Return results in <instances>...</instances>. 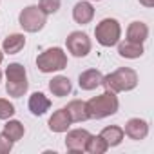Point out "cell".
<instances>
[{
    "label": "cell",
    "mask_w": 154,
    "mask_h": 154,
    "mask_svg": "<svg viewBox=\"0 0 154 154\" xmlns=\"http://www.w3.org/2000/svg\"><path fill=\"white\" fill-rule=\"evenodd\" d=\"M2 76H4V72H2V71H0V82H2Z\"/></svg>",
    "instance_id": "4316f807"
},
{
    "label": "cell",
    "mask_w": 154,
    "mask_h": 154,
    "mask_svg": "<svg viewBox=\"0 0 154 154\" xmlns=\"http://www.w3.org/2000/svg\"><path fill=\"white\" fill-rule=\"evenodd\" d=\"M94 18V6L91 0H80L76 2L72 8V20L80 26H87L91 24Z\"/></svg>",
    "instance_id": "30bf717a"
},
{
    "label": "cell",
    "mask_w": 154,
    "mask_h": 154,
    "mask_svg": "<svg viewBox=\"0 0 154 154\" xmlns=\"http://www.w3.org/2000/svg\"><path fill=\"white\" fill-rule=\"evenodd\" d=\"M120 109V100L114 93L103 91L98 96H93L87 102V111H89V120H103L109 116H114Z\"/></svg>",
    "instance_id": "7a4b0ae2"
},
{
    "label": "cell",
    "mask_w": 154,
    "mask_h": 154,
    "mask_svg": "<svg viewBox=\"0 0 154 154\" xmlns=\"http://www.w3.org/2000/svg\"><path fill=\"white\" fill-rule=\"evenodd\" d=\"M116 45H118V54H120L122 58H125V60H136V58H141L143 53H145L143 44H136V42H129V40L122 42V40H120Z\"/></svg>",
    "instance_id": "ac0fdd59"
},
{
    "label": "cell",
    "mask_w": 154,
    "mask_h": 154,
    "mask_svg": "<svg viewBox=\"0 0 154 154\" xmlns=\"http://www.w3.org/2000/svg\"><path fill=\"white\" fill-rule=\"evenodd\" d=\"M71 118L72 123H82L89 120V111H87V102L84 100H71L65 107H63Z\"/></svg>",
    "instance_id": "5bb4252c"
},
{
    "label": "cell",
    "mask_w": 154,
    "mask_h": 154,
    "mask_svg": "<svg viewBox=\"0 0 154 154\" xmlns=\"http://www.w3.org/2000/svg\"><path fill=\"white\" fill-rule=\"evenodd\" d=\"M15 112H17V109H15V105H13L9 100L0 98V120L6 122V120L13 118V116H15Z\"/></svg>",
    "instance_id": "603a6c76"
},
{
    "label": "cell",
    "mask_w": 154,
    "mask_h": 154,
    "mask_svg": "<svg viewBox=\"0 0 154 154\" xmlns=\"http://www.w3.org/2000/svg\"><path fill=\"white\" fill-rule=\"evenodd\" d=\"M149 38V26L141 20H134L129 24L127 33H125V40L129 42H136V44H145Z\"/></svg>",
    "instance_id": "9a60e30c"
},
{
    "label": "cell",
    "mask_w": 154,
    "mask_h": 154,
    "mask_svg": "<svg viewBox=\"0 0 154 154\" xmlns=\"http://www.w3.org/2000/svg\"><path fill=\"white\" fill-rule=\"evenodd\" d=\"M91 132L87 129H69L65 132V149L72 154H82L85 152V145Z\"/></svg>",
    "instance_id": "ba28073f"
},
{
    "label": "cell",
    "mask_w": 154,
    "mask_h": 154,
    "mask_svg": "<svg viewBox=\"0 0 154 154\" xmlns=\"http://www.w3.org/2000/svg\"><path fill=\"white\" fill-rule=\"evenodd\" d=\"M123 134L129 138V140H134V141H141L149 136V122L143 120V118H129L125 122V127H123Z\"/></svg>",
    "instance_id": "9c48e42d"
},
{
    "label": "cell",
    "mask_w": 154,
    "mask_h": 154,
    "mask_svg": "<svg viewBox=\"0 0 154 154\" xmlns=\"http://www.w3.org/2000/svg\"><path fill=\"white\" fill-rule=\"evenodd\" d=\"M91 2H102V0H91Z\"/></svg>",
    "instance_id": "83f0119b"
},
{
    "label": "cell",
    "mask_w": 154,
    "mask_h": 154,
    "mask_svg": "<svg viewBox=\"0 0 154 154\" xmlns=\"http://www.w3.org/2000/svg\"><path fill=\"white\" fill-rule=\"evenodd\" d=\"M36 67L44 74L60 72L67 67V53L62 47H47L36 56Z\"/></svg>",
    "instance_id": "277c9868"
},
{
    "label": "cell",
    "mask_w": 154,
    "mask_h": 154,
    "mask_svg": "<svg viewBox=\"0 0 154 154\" xmlns=\"http://www.w3.org/2000/svg\"><path fill=\"white\" fill-rule=\"evenodd\" d=\"M94 38L102 47H114L122 40V26L116 18H103L94 27Z\"/></svg>",
    "instance_id": "5b68a950"
},
{
    "label": "cell",
    "mask_w": 154,
    "mask_h": 154,
    "mask_svg": "<svg viewBox=\"0 0 154 154\" xmlns=\"http://www.w3.org/2000/svg\"><path fill=\"white\" fill-rule=\"evenodd\" d=\"M100 136L105 140V143L109 145V149L111 147H118L123 141V138H125L123 127H120V125H107V127H103L102 132H100Z\"/></svg>",
    "instance_id": "d6986e66"
},
{
    "label": "cell",
    "mask_w": 154,
    "mask_h": 154,
    "mask_svg": "<svg viewBox=\"0 0 154 154\" xmlns=\"http://www.w3.org/2000/svg\"><path fill=\"white\" fill-rule=\"evenodd\" d=\"M60 6H62V0H38V8H40L47 17L58 13Z\"/></svg>",
    "instance_id": "7402d4cb"
},
{
    "label": "cell",
    "mask_w": 154,
    "mask_h": 154,
    "mask_svg": "<svg viewBox=\"0 0 154 154\" xmlns=\"http://www.w3.org/2000/svg\"><path fill=\"white\" fill-rule=\"evenodd\" d=\"M49 93L53 94V96H56V98H65V96H69L71 94V91H72V84H71V80L67 78V76H63V74H56V76H53V78L49 80Z\"/></svg>",
    "instance_id": "4fadbf2b"
},
{
    "label": "cell",
    "mask_w": 154,
    "mask_h": 154,
    "mask_svg": "<svg viewBox=\"0 0 154 154\" xmlns=\"http://www.w3.org/2000/svg\"><path fill=\"white\" fill-rule=\"evenodd\" d=\"M138 72L132 69V67H118L116 71L109 72V74H103L102 78V85L105 91H111L114 94H120V93H129L132 89L138 87Z\"/></svg>",
    "instance_id": "6da1fadb"
},
{
    "label": "cell",
    "mask_w": 154,
    "mask_h": 154,
    "mask_svg": "<svg viewBox=\"0 0 154 154\" xmlns=\"http://www.w3.org/2000/svg\"><path fill=\"white\" fill-rule=\"evenodd\" d=\"M27 107H29V112H31L33 116H44V114L51 109V100H49L44 93L36 91V93H33V94L29 96Z\"/></svg>",
    "instance_id": "2e32d148"
},
{
    "label": "cell",
    "mask_w": 154,
    "mask_h": 154,
    "mask_svg": "<svg viewBox=\"0 0 154 154\" xmlns=\"http://www.w3.org/2000/svg\"><path fill=\"white\" fill-rule=\"evenodd\" d=\"M107 150H109V145L105 143V140L100 134H91L89 136L87 145H85V152H89V154H103Z\"/></svg>",
    "instance_id": "44dd1931"
},
{
    "label": "cell",
    "mask_w": 154,
    "mask_h": 154,
    "mask_svg": "<svg viewBox=\"0 0 154 154\" xmlns=\"http://www.w3.org/2000/svg\"><path fill=\"white\" fill-rule=\"evenodd\" d=\"M47 24V15L38 8V4L26 6L18 13V26L26 33H38L45 27Z\"/></svg>",
    "instance_id": "8992f818"
},
{
    "label": "cell",
    "mask_w": 154,
    "mask_h": 154,
    "mask_svg": "<svg viewBox=\"0 0 154 154\" xmlns=\"http://www.w3.org/2000/svg\"><path fill=\"white\" fill-rule=\"evenodd\" d=\"M13 141L4 134V132H0V154H8V152H11L13 150Z\"/></svg>",
    "instance_id": "cb8c5ba5"
},
{
    "label": "cell",
    "mask_w": 154,
    "mask_h": 154,
    "mask_svg": "<svg viewBox=\"0 0 154 154\" xmlns=\"http://www.w3.org/2000/svg\"><path fill=\"white\" fill-rule=\"evenodd\" d=\"M2 62H4V51L0 49V65H2Z\"/></svg>",
    "instance_id": "484cf974"
},
{
    "label": "cell",
    "mask_w": 154,
    "mask_h": 154,
    "mask_svg": "<svg viewBox=\"0 0 154 154\" xmlns=\"http://www.w3.org/2000/svg\"><path fill=\"white\" fill-rule=\"evenodd\" d=\"M138 2L143 6V8H147V9H150V8H154V0H138Z\"/></svg>",
    "instance_id": "d4e9b609"
},
{
    "label": "cell",
    "mask_w": 154,
    "mask_h": 154,
    "mask_svg": "<svg viewBox=\"0 0 154 154\" xmlns=\"http://www.w3.org/2000/svg\"><path fill=\"white\" fill-rule=\"evenodd\" d=\"M26 35L24 33H11L2 40V51L4 54H18L26 47Z\"/></svg>",
    "instance_id": "e0dca14e"
},
{
    "label": "cell",
    "mask_w": 154,
    "mask_h": 154,
    "mask_svg": "<svg viewBox=\"0 0 154 154\" xmlns=\"http://www.w3.org/2000/svg\"><path fill=\"white\" fill-rule=\"evenodd\" d=\"M65 47L74 58H85L93 49V42L84 31H71L65 38Z\"/></svg>",
    "instance_id": "52a82bcc"
},
{
    "label": "cell",
    "mask_w": 154,
    "mask_h": 154,
    "mask_svg": "<svg viewBox=\"0 0 154 154\" xmlns=\"http://www.w3.org/2000/svg\"><path fill=\"white\" fill-rule=\"evenodd\" d=\"M13 143H17V141H20L22 138H24V134H26V127H24V123L22 122H18V120H15V118H9V120H6V123H4V131H2Z\"/></svg>",
    "instance_id": "ffe728a7"
},
{
    "label": "cell",
    "mask_w": 154,
    "mask_h": 154,
    "mask_svg": "<svg viewBox=\"0 0 154 154\" xmlns=\"http://www.w3.org/2000/svg\"><path fill=\"white\" fill-rule=\"evenodd\" d=\"M71 118H69V114H67V111L62 107V109H58V111H54L51 116H49V122H47V125H49V131L51 132H54V134H63V132H67L69 129H71Z\"/></svg>",
    "instance_id": "8fae6325"
},
{
    "label": "cell",
    "mask_w": 154,
    "mask_h": 154,
    "mask_svg": "<svg viewBox=\"0 0 154 154\" xmlns=\"http://www.w3.org/2000/svg\"><path fill=\"white\" fill-rule=\"evenodd\" d=\"M6 76V93L11 98H22L27 89H29V82H27V71L22 63L13 62L6 67L4 71Z\"/></svg>",
    "instance_id": "3957f363"
},
{
    "label": "cell",
    "mask_w": 154,
    "mask_h": 154,
    "mask_svg": "<svg viewBox=\"0 0 154 154\" xmlns=\"http://www.w3.org/2000/svg\"><path fill=\"white\" fill-rule=\"evenodd\" d=\"M102 78L103 74L98 69H85L78 76V87L82 91H94L102 85Z\"/></svg>",
    "instance_id": "7c38bea8"
}]
</instances>
